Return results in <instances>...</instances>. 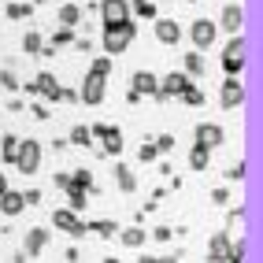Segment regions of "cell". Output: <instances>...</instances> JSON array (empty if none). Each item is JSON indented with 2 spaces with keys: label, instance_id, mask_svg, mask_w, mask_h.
Masks as SVG:
<instances>
[{
  "label": "cell",
  "instance_id": "cell-31",
  "mask_svg": "<svg viewBox=\"0 0 263 263\" xmlns=\"http://www.w3.org/2000/svg\"><path fill=\"white\" fill-rule=\"evenodd\" d=\"M48 45H74V30H71V26L56 30V33H52V41H48Z\"/></svg>",
  "mask_w": 263,
  "mask_h": 263
},
{
  "label": "cell",
  "instance_id": "cell-10",
  "mask_svg": "<svg viewBox=\"0 0 263 263\" xmlns=\"http://www.w3.org/2000/svg\"><path fill=\"white\" fill-rule=\"evenodd\" d=\"M189 37H193V48H212V41H215V23H212V19H197V23H193V30H189Z\"/></svg>",
  "mask_w": 263,
  "mask_h": 263
},
{
  "label": "cell",
  "instance_id": "cell-24",
  "mask_svg": "<svg viewBox=\"0 0 263 263\" xmlns=\"http://www.w3.org/2000/svg\"><path fill=\"white\" fill-rule=\"evenodd\" d=\"M60 23L74 30V26L82 23V8H78V4H63V8H60Z\"/></svg>",
  "mask_w": 263,
  "mask_h": 263
},
{
  "label": "cell",
  "instance_id": "cell-21",
  "mask_svg": "<svg viewBox=\"0 0 263 263\" xmlns=\"http://www.w3.org/2000/svg\"><path fill=\"white\" fill-rule=\"evenodd\" d=\"M19 137L15 134H4V141H0V156H4V163H15V156H19Z\"/></svg>",
  "mask_w": 263,
  "mask_h": 263
},
{
  "label": "cell",
  "instance_id": "cell-22",
  "mask_svg": "<svg viewBox=\"0 0 263 263\" xmlns=\"http://www.w3.org/2000/svg\"><path fill=\"white\" fill-rule=\"evenodd\" d=\"M85 226H89V230H93L97 237H104V241L119 234V222H111V219H97V222H85Z\"/></svg>",
  "mask_w": 263,
  "mask_h": 263
},
{
  "label": "cell",
  "instance_id": "cell-42",
  "mask_svg": "<svg viewBox=\"0 0 263 263\" xmlns=\"http://www.w3.org/2000/svg\"><path fill=\"white\" fill-rule=\"evenodd\" d=\"M230 178H234V182H241V178H245V163H237V167H230Z\"/></svg>",
  "mask_w": 263,
  "mask_h": 263
},
{
  "label": "cell",
  "instance_id": "cell-41",
  "mask_svg": "<svg viewBox=\"0 0 263 263\" xmlns=\"http://www.w3.org/2000/svg\"><path fill=\"white\" fill-rule=\"evenodd\" d=\"M23 197H26V204H41V193H37V189H26Z\"/></svg>",
  "mask_w": 263,
  "mask_h": 263
},
{
  "label": "cell",
  "instance_id": "cell-38",
  "mask_svg": "<svg viewBox=\"0 0 263 263\" xmlns=\"http://www.w3.org/2000/svg\"><path fill=\"white\" fill-rule=\"evenodd\" d=\"M226 200H230V193H226V189H215V193H212V204H215V208H226Z\"/></svg>",
  "mask_w": 263,
  "mask_h": 263
},
{
  "label": "cell",
  "instance_id": "cell-26",
  "mask_svg": "<svg viewBox=\"0 0 263 263\" xmlns=\"http://www.w3.org/2000/svg\"><path fill=\"white\" fill-rule=\"evenodd\" d=\"M185 74H189V78H200V74H204V60H200V48H197V52H185Z\"/></svg>",
  "mask_w": 263,
  "mask_h": 263
},
{
  "label": "cell",
  "instance_id": "cell-35",
  "mask_svg": "<svg viewBox=\"0 0 263 263\" xmlns=\"http://www.w3.org/2000/svg\"><path fill=\"white\" fill-rule=\"evenodd\" d=\"M134 11H137V15H145V19H156V4H148V0H137Z\"/></svg>",
  "mask_w": 263,
  "mask_h": 263
},
{
  "label": "cell",
  "instance_id": "cell-30",
  "mask_svg": "<svg viewBox=\"0 0 263 263\" xmlns=\"http://www.w3.org/2000/svg\"><path fill=\"white\" fill-rule=\"evenodd\" d=\"M71 182H74V185H82L85 193H89V189H93V174H89V171H85V167H78V171L71 174Z\"/></svg>",
  "mask_w": 263,
  "mask_h": 263
},
{
  "label": "cell",
  "instance_id": "cell-45",
  "mask_svg": "<svg viewBox=\"0 0 263 263\" xmlns=\"http://www.w3.org/2000/svg\"><path fill=\"white\" fill-rule=\"evenodd\" d=\"M193 4H197V0H193Z\"/></svg>",
  "mask_w": 263,
  "mask_h": 263
},
{
  "label": "cell",
  "instance_id": "cell-29",
  "mask_svg": "<svg viewBox=\"0 0 263 263\" xmlns=\"http://www.w3.org/2000/svg\"><path fill=\"white\" fill-rule=\"evenodd\" d=\"M41 48H45V41H41V33H26V37H23V52H26V56H37Z\"/></svg>",
  "mask_w": 263,
  "mask_h": 263
},
{
  "label": "cell",
  "instance_id": "cell-18",
  "mask_svg": "<svg viewBox=\"0 0 263 263\" xmlns=\"http://www.w3.org/2000/svg\"><path fill=\"white\" fill-rule=\"evenodd\" d=\"M241 23H245L241 4H226V8H222V26L230 30V33H237V30H241Z\"/></svg>",
  "mask_w": 263,
  "mask_h": 263
},
{
  "label": "cell",
  "instance_id": "cell-37",
  "mask_svg": "<svg viewBox=\"0 0 263 263\" xmlns=\"http://www.w3.org/2000/svg\"><path fill=\"white\" fill-rule=\"evenodd\" d=\"M156 148H160V152H171V148H174V137H171V134L156 137Z\"/></svg>",
  "mask_w": 263,
  "mask_h": 263
},
{
  "label": "cell",
  "instance_id": "cell-11",
  "mask_svg": "<svg viewBox=\"0 0 263 263\" xmlns=\"http://www.w3.org/2000/svg\"><path fill=\"white\" fill-rule=\"evenodd\" d=\"M222 141H226L222 126H215V122H200V126H197V145H204V148H219Z\"/></svg>",
  "mask_w": 263,
  "mask_h": 263
},
{
  "label": "cell",
  "instance_id": "cell-39",
  "mask_svg": "<svg viewBox=\"0 0 263 263\" xmlns=\"http://www.w3.org/2000/svg\"><path fill=\"white\" fill-rule=\"evenodd\" d=\"M156 241H171L174 237V230H171V226H156V234H152Z\"/></svg>",
  "mask_w": 263,
  "mask_h": 263
},
{
  "label": "cell",
  "instance_id": "cell-17",
  "mask_svg": "<svg viewBox=\"0 0 263 263\" xmlns=\"http://www.w3.org/2000/svg\"><path fill=\"white\" fill-rule=\"evenodd\" d=\"M23 208H26V197H23V193H0V212H4V215H19L23 212Z\"/></svg>",
  "mask_w": 263,
  "mask_h": 263
},
{
  "label": "cell",
  "instance_id": "cell-4",
  "mask_svg": "<svg viewBox=\"0 0 263 263\" xmlns=\"http://www.w3.org/2000/svg\"><path fill=\"white\" fill-rule=\"evenodd\" d=\"M89 134L93 137H100V148H104V156H119L122 152V130L119 126H89Z\"/></svg>",
  "mask_w": 263,
  "mask_h": 263
},
{
  "label": "cell",
  "instance_id": "cell-7",
  "mask_svg": "<svg viewBox=\"0 0 263 263\" xmlns=\"http://www.w3.org/2000/svg\"><path fill=\"white\" fill-rule=\"evenodd\" d=\"M100 19L104 26H119L130 19V4L126 0H100Z\"/></svg>",
  "mask_w": 263,
  "mask_h": 263
},
{
  "label": "cell",
  "instance_id": "cell-16",
  "mask_svg": "<svg viewBox=\"0 0 263 263\" xmlns=\"http://www.w3.org/2000/svg\"><path fill=\"white\" fill-rule=\"evenodd\" d=\"M48 245V230L45 226H33V230L26 234V245H23V252H26V259L30 256H41V249Z\"/></svg>",
  "mask_w": 263,
  "mask_h": 263
},
{
  "label": "cell",
  "instance_id": "cell-20",
  "mask_svg": "<svg viewBox=\"0 0 263 263\" xmlns=\"http://www.w3.org/2000/svg\"><path fill=\"white\" fill-rule=\"evenodd\" d=\"M208 160H212V148H204V145H193V148H189V167H193V171H204Z\"/></svg>",
  "mask_w": 263,
  "mask_h": 263
},
{
  "label": "cell",
  "instance_id": "cell-9",
  "mask_svg": "<svg viewBox=\"0 0 263 263\" xmlns=\"http://www.w3.org/2000/svg\"><path fill=\"white\" fill-rule=\"evenodd\" d=\"M208 259H215V263L230 259V263H237V259H234V241L226 237V230H219V234L212 237V245H208Z\"/></svg>",
  "mask_w": 263,
  "mask_h": 263
},
{
  "label": "cell",
  "instance_id": "cell-15",
  "mask_svg": "<svg viewBox=\"0 0 263 263\" xmlns=\"http://www.w3.org/2000/svg\"><path fill=\"white\" fill-rule=\"evenodd\" d=\"M178 37H182V30L174 19H156V41L160 45H178Z\"/></svg>",
  "mask_w": 263,
  "mask_h": 263
},
{
  "label": "cell",
  "instance_id": "cell-8",
  "mask_svg": "<svg viewBox=\"0 0 263 263\" xmlns=\"http://www.w3.org/2000/svg\"><path fill=\"white\" fill-rule=\"evenodd\" d=\"M189 82H193V78H189L185 71H174V74H167V78L160 82V93H156V100H160V104H167L171 97H178V93L185 89Z\"/></svg>",
  "mask_w": 263,
  "mask_h": 263
},
{
  "label": "cell",
  "instance_id": "cell-28",
  "mask_svg": "<svg viewBox=\"0 0 263 263\" xmlns=\"http://www.w3.org/2000/svg\"><path fill=\"white\" fill-rule=\"evenodd\" d=\"M71 145H78V148H89V145H93V134H89V126H74V130H71Z\"/></svg>",
  "mask_w": 263,
  "mask_h": 263
},
{
  "label": "cell",
  "instance_id": "cell-14",
  "mask_svg": "<svg viewBox=\"0 0 263 263\" xmlns=\"http://www.w3.org/2000/svg\"><path fill=\"white\" fill-rule=\"evenodd\" d=\"M219 100H222V108H241V100H245L241 82H237V78H226V82H222V93H219Z\"/></svg>",
  "mask_w": 263,
  "mask_h": 263
},
{
  "label": "cell",
  "instance_id": "cell-36",
  "mask_svg": "<svg viewBox=\"0 0 263 263\" xmlns=\"http://www.w3.org/2000/svg\"><path fill=\"white\" fill-rule=\"evenodd\" d=\"M137 156H141V163H152L156 156H160V148H156V145H141V152H137Z\"/></svg>",
  "mask_w": 263,
  "mask_h": 263
},
{
  "label": "cell",
  "instance_id": "cell-5",
  "mask_svg": "<svg viewBox=\"0 0 263 263\" xmlns=\"http://www.w3.org/2000/svg\"><path fill=\"white\" fill-rule=\"evenodd\" d=\"M222 71L230 74V78H237L245 71V41L241 37H234L230 45H226V52H222Z\"/></svg>",
  "mask_w": 263,
  "mask_h": 263
},
{
  "label": "cell",
  "instance_id": "cell-43",
  "mask_svg": "<svg viewBox=\"0 0 263 263\" xmlns=\"http://www.w3.org/2000/svg\"><path fill=\"white\" fill-rule=\"evenodd\" d=\"M33 119H48V108H45V104H33Z\"/></svg>",
  "mask_w": 263,
  "mask_h": 263
},
{
  "label": "cell",
  "instance_id": "cell-12",
  "mask_svg": "<svg viewBox=\"0 0 263 263\" xmlns=\"http://www.w3.org/2000/svg\"><path fill=\"white\" fill-rule=\"evenodd\" d=\"M134 93H141V97H156L160 93V78H156L152 71H134V85H130Z\"/></svg>",
  "mask_w": 263,
  "mask_h": 263
},
{
  "label": "cell",
  "instance_id": "cell-6",
  "mask_svg": "<svg viewBox=\"0 0 263 263\" xmlns=\"http://www.w3.org/2000/svg\"><path fill=\"white\" fill-rule=\"evenodd\" d=\"M15 167H19L23 174H37V167H41V145L37 141H23L19 156H15Z\"/></svg>",
  "mask_w": 263,
  "mask_h": 263
},
{
  "label": "cell",
  "instance_id": "cell-1",
  "mask_svg": "<svg viewBox=\"0 0 263 263\" xmlns=\"http://www.w3.org/2000/svg\"><path fill=\"white\" fill-rule=\"evenodd\" d=\"M137 37V26L134 19L119 23V26H104V48H108V56H119V52H126Z\"/></svg>",
  "mask_w": 263,
  "mask_h": 263
},
{
  "label": "cell",
  "instance_id": "cell-25",
  "mask_svg": "<svg viewBox=\"0 0 263 263\" xmlns=\"http://www.w3.org/2000/svg\"><path fill=\"white\" fill-rule=\"evenodd\" d=\"M119 237H122L126 249H141V245H145V230H141V226H130V230H122Z\"/></svg>",
  "mask_w": 263,
  "mask_h": 263
},
{
  "label": "cell",
  "instance_id": "cell-13",
  "mask_svg": "<svg viewBox=\"0 0 263 263\" xmlns=\"http://www.w3.org/2000/svg\"><path fill=\"white\" fill-rule=\"evenodd\" d=\"M30 89L33 93H41V97H48V100H60V82H56V74H37V78H33L30 82Z\"/></svg>",
  "mask_w": 263,
  "mask_h": 263
},
{
  "label": "cell",
  "instance_id": "cell-32",
  "mask_svg": "<svg viewBox=\"0 0 263 263\" xmlns=\"http://www.w3.org/2000/svg\"><path fill=\"white\" fill-rule=\"evenodd\" d=\"M33 4H8V19H30Z\"/></svg>",
  "mask_w": 263,
  "mask_h": 263
},
{
  "label": "cell",
  "instance_id": "cell-3",
  "mask_svg": "<svg viewBox=\"0 0 263 263\" xmlns=\"http://www.w3.org/2000/svg\"><path fill=\"white\" fill-rule=\"evenodd\" d=\"M52 226L63 234H71V237H82V234H89V226H85L78 219V212H71V208H60V212H52Z\"/></svg>",
  "mask_w": 263,
  "mask_h": 263
},
{
  "label": "cell",
  "instance_id": "cell-33",
  "mask_svg": "<svg viewBox=\"0 0 263 263\" xmlns=\"http://www.w3.org/2000/svg\"><path fill=\"white\" fill-rule=\"evenodd\" d=\"M89 71H93V74H104V78H108V74H111V60H108V56H100V60H97V63L89 67Z\"/></svg>",
  "mask_w": 263,
  "mask_h": 263
},
{
  "label": "cell",
  "instance_id": "cell-27",
  "mask_svg": "<svg viewBox=\"0 0 263 263\" xmlns=\"http://www.w3.org/2000/svg\"><path fill=\"white\" fill-rule=\"evenodd\" d=\"M178 97H182V100L189 104V108H204V93H200V89H197V85H193V82L185 85V89H182Z\"/></svg>",
  "mask_w": 263,
  "mask_h": 263
},
{
  "label": "cell",
  "instance_id": "cell-19",
  "mask_svg": "<svg viewBox=\"0 0 263 263\" xmlns=\"http://www.w3.org/2000/svg\"><path fill=\"white\" fill-rule=\"evenodd\" d=\"M115 182H119L122 193H134V189H137V178H134V171H130L126 163H119V167H115Z\"/></svg>",
  "mask_w": 263,
  "mask_h": 263
},
{
  "label": "cell",
  "instance_id": "cell-40",
  "mask_svg": "<svg viewBox=\"0 0 263 263\" xmlns=\"http://www.w3.org/2000/svg\"><path fill=\"white\" fill-rule=\"evenodd\" d=\"M60 100H71V104H78L82 97H78V89H60Z\"/></svg>",
  "mask_w": 263,
  "mask_h": 263
},
{
  "label": "cell",
  "instance_id": "cell-2",
  "mask_svg": "<svg viewBox=\"0 0 263 263\" xmlns=\"http://www.w3.org/2000/svg\"><path fill=\"white\" fill-rule=\"evenodd\" d=\"M104 93H108V78L104 74H85V82H82V89H78V97H82V104H89V108H97V104L104 100Z\"/></svg>",
  "mask_w": 263,
  "mask_h": 263
},
{
  "label": "cell",
  "instance_id": "cell-34",
  "mask_svg": "<svg viewBox=\"0 0 263 263\" xmlns=\"http://www.w3.org/2000/svg\"><path fill=\"white\" fill-rule=\"evenodd\" d=\"M0 85H4V89H19V78H15V71H0Z\"/></svg>",
  "mask_w": 263,
  "mask_h": 263
},
{
  "label": "cell",
  "instance_id": "cell-23",
  "mask_svg": "<svg viewBox=\"0 0 263 263\" xmlns=\"http://www.w3.org/2000/svg\"><path fill=\"white\" fill-rule=\"evenodd\" d=\"M67 200H71V212H82V208L89 204V197H85V189H82V185H74V182L67 185Z\"/></svg>",
  "mask_w": 263,
  "mask_h": 263
},
{
  "label": "cell",
  "instance_id": "cell-44",
  "mask_svg": "<svg viewBox=\"0 0 263 263\" xmlns=\"http://www.w3.org/2000/svg\"><path fill=\"white\" fill-rule=\"evenodd\" d=\"M4 189H8V185H4V174H0V193H4Z\"/></svg>",
  "mask_w": 263,
  "mask_h": 263
}]
</instances>
